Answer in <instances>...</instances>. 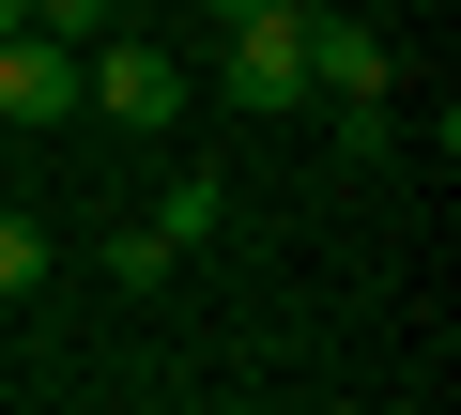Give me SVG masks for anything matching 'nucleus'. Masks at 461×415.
<instances>
[{
	"instance_id": "obj_6",
	"label": "nucleus",
	"mask_w": 461,
	"mask_h": 415,
	"mask_svg": "<svg viewBox=\"0 0 461 415\" xmlns=\"http://www.w3.org/2000/svg\"><path fill=\"white\" fill-rule=\"evenodd\" d=\"M323 139H339L354 169H384V154H400V108H323Z\"/></svg>"
},
{
	"instance_id": "obj_1",
	"label": "nucleus",
	"mask_w": 461,
	"mask_h": 415,
	"mask_svg": "<svg viewBox=\"0 0 461 415\" xmlns=\"http://www.w3.org/2000/svg\"><path fill=\"white\" fill-rule=\"evenodd\" d=\"M215 93L262 108V123H293L308 108V0H277V16H247V32L215 47Z\"/></svg>"
},
{
	"instance_id": "obj_9",
	"label": "nucleus",
	"mask_w": 461,
	"mask_h": 415,
	"mask_svg": "<svg viewBox=\"0 0 461 415\" xmlns=\"http://www.w3.org/2000/svg\"><path fill=\"white\" fill-rule=\"evenodd\" d=\"M200 16H215V32H247V16H277V0H200Z\"/></svg>"
},
{
	"instance_id": "obj_5",
	"label": "nucleus",
	"mask_w": 461,
	"mask_h": 415,
	"mask_svg": "<svg viewBox=\"0 0 461 415\" xmlns=\"http://www.w3.org/2000/svg\"><path fill=\"white\" fill-rule=\"evenodd\" d=\"M215 231H230V185H215V169H185V185H169V216H154V247L185 262V247H215Z\"/></svg>"
},
{
	"instance_id": "obj_8",
	"label": "nucleus",
	"mask_w": 461,
	"mask_h": 415,
	"mask_svg": "<svg viewBox=\"0 0 461 415\" xmlns=\"http://www.w3.org/2000/svg\"><path fill=\"white\" fill-rule=\"evenodd\" d=\"M47 277V216H0V293H32Z\"/></svg>"
},
{
	"instance_id": "obj_7",
	"label": "nucleus",
	"mask_w": 461,
	"mask_h": 415,
	"mask_svg": "<svg viewBox=\"0 0 461 415\" xmlns=\"http://www.w3.org/2000/svg\"><path fill=\"white\" fill-rule=\"evenodd\" d=\"M32 32L47 47H93V32H123V0H32Z\"/></svg>"
},
{
	"instance_id": "obj_3",
	"label": "nucleus",
	"mask_w": 461,
	"mask_h": 415,
	"mask_svg": "<svg viewBox=\"0 0 461 415\" xmlns=\"http://www.w3.org/2000/svg\"><path fill=\"white\" fill-rule=\"evenodd\" d=\"M308 93H339V108H384V93H400V47H384L369 16H308Z\"/></svg>"
},
{
	"instance_id": "obj_4",
	"label": "nucleus",
	"mask_w": 461,
	"mask_h": 415,
	"mask_svg": "<svg viewBox=\"0 0 461 415\" xmlns=\"http://www.w3.org/2000/svg\"><path fill=\"white\" fill-rule=\"evenodd\" d=\"M77 108V47H47V32H0V123L16 139H47Z\"/></svg>"
},
{
	"instance_id": "obj_2",
	"label": "nucleus",
	"mask_w": 461,
	"mask_h": 415,
	"mask_svg": "<svg viewBox=\"0 0 461 415\" xmlns=\"http://www.w3.org/2000/svg\"><path fill=\"white\" fill-rule=\"evenodd\" d=\"M77 108H108V123H185V47H123V32H93L77 47Z\"/></svg>"
},
{
	"instance_id": "obj_10",
	"label": "nucleus",
	"mask_w": 461,
	"mask_h": 415,
	"mask_svg": "<svg viewBox=\"0 0 461 415\" xmlns=\"http://www.w3.org/2000/svg\"><path fill=\"white\" fill-rule=\"evenodd\" d=\"M0 32H32V0H0Z\"/></svg>"
}]
</instances>
